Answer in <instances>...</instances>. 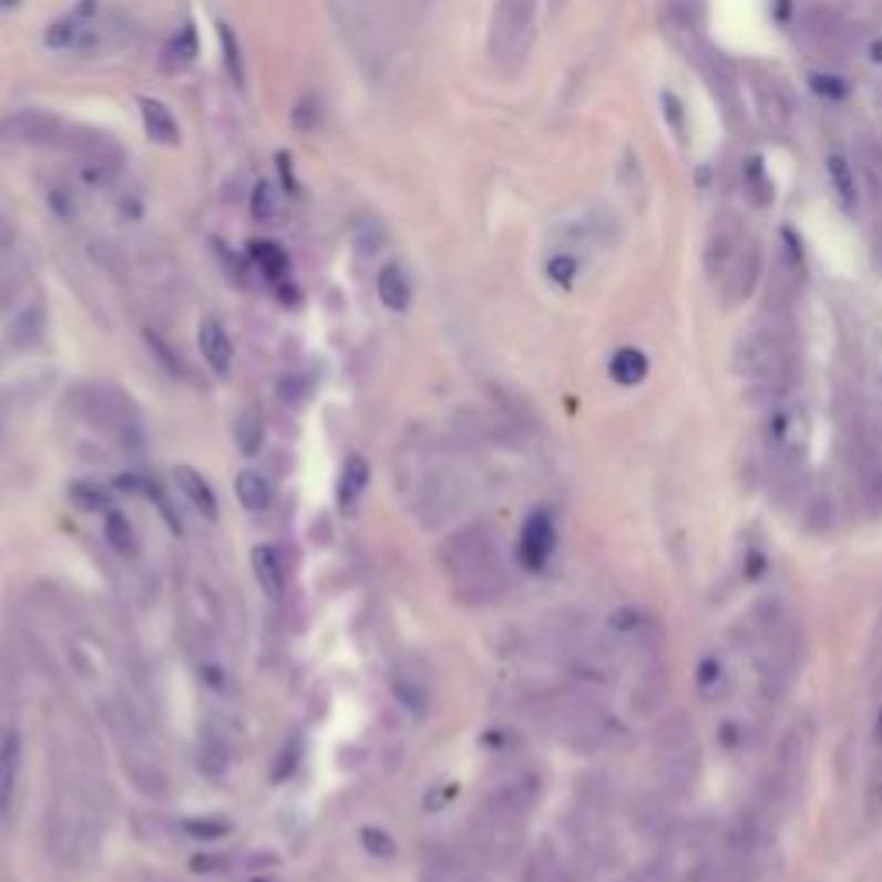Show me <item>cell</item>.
Wrapping results in <instances>:
<instances>
[{
	"mask_svg": "<svg viewBox=\"0 0 882 882\" xmlns=\"http://www.w3.org/2000/svg\"><path fill=\"white\" fill-rule=\"evenodd\" d=\"M745 648L759 676L766 697H782L793 686L800 662H803V638L797 614L786 607L779 596H766L751 607L745 621Z\"/></svg>",
	"mask_w": 882,
	"mask_h": 882,
	"instance_id": "1",
	"label": "cell"
},
{
	"mask_svg": "<svg viewBox=\"0 0 882 882\" xmlns=\"http://www.w3.org/2000/svg\"><path fill=\"white\" fill-rule=\"evenodd\" d=\"M735 372L751 387V393L769 407L790 397L797 380V349L779 318H769L745 331L735 345Z\"/></svg>",
	"mask_w": 882,
	"mask_h": 882,
	"instance_id": "2",
	"label": "cell"
},
{
	"mask_svg": "<svg viewBox=\"0 0 882 882\" xmlns=\"http://www.w3.org/2000/svg\"><path fill=\"white\" fill-rule=\"evenodd\" d=\"M700 772V751L693 741V724L683 714H673L655 731V776L666 793L693 790Z\"/></svg>",
	"mask_w": 882,
	"mask_h": 882,
	"instance_id": "3",
	"label": "cell"
},
{
	"mask_svg": "<svg viewBox=\"0 0 882 882\" xmlns=\"http://www.w3.org/2000/svg\"><path fill=\"white\" fill-rule=\"evenodd\" d=\"M810 449V418L803 403L786 397L769 407L766 418V455L776 476H793Z\"/></svg>",
	"mask_w": 882,
	"mask_h": 882,
	"instance_id": "4",
	"label": "cell"
},
{
	"mask_svg": "<svg viewBox=\"0 0 882 882\" xmlns=\"http://www.w3.org/2000/svg\"><path fill=\"white\" fill-rule=\"evenodd\" d=\"M534 14L539 0H500L490 31V52L503 73H517L534 42Z\"/></svg>",
	"mask_w": 882,
	"mask_h": 882,
	"instance_id": "5",
	"label": "cell"
},
{
	"mask_svg": "<svg viewBox=\"0 0 882 882\" xmlns=\"http://www.w3.org/2000/svg\"><path fill=\"white\" fill-rule=\"evenodd\" d=\"M104 18H107V4L104 0H76V4L55 18L45 28V45L55 52H86L98 49L101 35H104Z\"/></svg>",
	"mask_w": 882,
	"mask_h": 882,
	"instance_id": "6",
	"label": "cell"
},
{
	"mask_svg": "<svg viewBox=\"0 0 882 882\" xmlns=\"http://www.w3.org/2000/svg\"><path fill=\"white\" fill-rule=\"evenodd\" d=\"M83 407L90 411L93 421H101L104 428L117 431V438L124 441V445H142V414H139V407L132 403L129 393H121L117 387L111 383H93L83 390Z\"/></svg>",
	"mask_w": 882,
	"mask_h": 882,
	"instance_id": "7",
	"label": "cell"
},
{
	"mask_svg": "<svg viewBox=\"0 0 882 882\" xmlns=\"http://www.w3.org/2000/svg\"><path fill=\"white\" fill-rule=\"evenodd\" d=\"M621 228H617V217L607 211V207H580L576 214L570 217H558L552 225V238L558 242V248H589V245H611L617 242Z\"/></svg>",
	"mask_w": 882,
	"mask_h": 882,
	"instance_id": "8",
	"label": "cell"
},
{
	"mask_svg": "<svg viewBox=\"0 0 882 882\" xmlns=\"http://www.w3.org/2000/svg\"><path fill=\"white\" fill-rule=\"evenodd\" d=\"M759 279H762V245L755 235H748V242L738 248V256L728 263V269L714 279L724 307L745 304L755 294V287H759Z\"/></svg>",
	"mask_w": 882,
	"mask_h": 882,
	"instance_id": "9",
	"label": "cell"
},
{
	"mask_svg": "<svg viewBox=\"0 0 882 882\" xmlns=\"http://www.w3.org/2000/svg\"><path fill=\"white\" fill-rule=\"evenodd\" d=\"M751 104L755 117L772 139H786L793 129V101L786 86L769 73H751Z\"/></svg>",
	"mask_w": 882,
	"mask_h": 882,
	"instance_id": "10",
	"label": "cell"
},
{
	"mask_svg": "<svg viewBox=\"0 0 882 882\" xmlns=\"http://www.w3.org/2000/svg\"><path fill=\"white\" fill-rule=\"evenodd\" d=\"M607 642L617 655H655L662 645V632L655 617L642 611H617L607 621Z\"/></svg>",
	"mask_w": 882,
	"mask_h": 882,
	"instance_id": "11",
	"label": "cell"
},
{
	"mask_svg": "<svg viewBox=\"0 0 882 882\" xmlns=\"http://www.w3.org/2000/svg\"><path fill=\"white\" fill-rule=\"evenodd\" d=\"M62 139V121L52 111L28 107L11 117L0 121V145L18 148V145H52Z\"/></svg>",
	"mask_w": 882,
	"mask_h": 882,
	"instance_id": "12",
	"label": "cell"
},
{
	"mask_svg": "<svg viewBox=\"0 0 882 882\" xmlns=\"http://www.w3.org/2000/svg\"><path fill=\"white\" fill-rule=\"evenodd\" d=\"M76 163H80V176L90 186L104 191V186H111L117 180V173L124 166V155H121V148L107 135L86 132V139L76 142Z\"/></svg>",
	"mask_w": 882,
	"mask_h": 882,
	"instance_id": "13",
	"label": "cell"
},
{
	"mask_svg": "<svg viewBox=\"0 0 882 882\" xmlns=\"http://www.w3.org/2000/svg\"><path fill=\"white\" fill-rule=\"evenodd\" d=\"M748 228H745V221L738 214H717L714 217V225L707 232V248H704V269L710 279H717L724 269H728V263L738 256V248L748 242Z\"/></svg>",
	"mask_w": 882,
	"mask_h": 882,
	"instance_id": "14",
	"label": "cell"
},
{
	"mask_svg": "<svg viewBox=\"0 0 882 882\" xmlns=\"http://www.w3.org/2000/svg\"><path fill=\"white\" fill-rule=\"evenodd\" d=\"M552 552H555V521H552L548 511H534L524 521V527H521L517 558H521L524 570L539 573V570H545V565H548Z\"/></svg>",
	"mask_w": 882,
	"mask_h": 882,
	"instance_id": "15",
	"label": "cell"
},
{
	"mask_svg": "<svg viewBox=\"0 0 882 882\" xmlns=\"http://www.w3.org/2000/svg\"><path fill=\"white\" fill-rule=\"evenodd\" d=\"M738 686V676H735V666L731 658L724 652H710L700 658L697 666V693L707 700V704H724L735 693Z\"/></svg>",
	"mask_w": 882,
	"mask_h": 882,
	"instance_id": "16",
	"label": "cell"
},
{
	"mask_svg": "<svg viewBox=\"0 0 882 882\" xmlns=\"http://www.w3.org/2000/svg\"><path fill=\"white\" fill-rule=\"evenodd\" d=\"M173 483L180 486V493H183L186 500H191V507H194L201 517L217 521L221 503H217V493H214L211 480L204 476L201 469H194V465H176V469H173Z\"/></svg>",
	"mask_w": 882,
	"mask_h": 882,
	"instance_id": "17",
	"label": "cell"
},
{
	"mask_svg": "<svg viewBox=\"0 0 882 882\" xmlns=\"http://www.w3.org/2000/svg\"><path fill=\"white\" fill-rule=\"evenodd\" d=\"M824 173H828V186H831L834 204L844 214H855L859 211V176H855L852 160H848L844 152H831L824 160Z\"/></svg>",
	"mask_w": 882,
	"mask_h": 882,
	"instance_id": "18",
	"label": "cell"
},
{
	"mask_svg": "<svg viewBox=\"0 0 882 882\" xmlns=\"http://www.w3.org/2000/svg\"><path fill=\"white\" fill-rule=\"evenodd\" d=\"M872 766H869V782H865V810L872 821H882V683L875 693V710H872Z\"/></svg>",
	"mask_w": 882,
	"mask_h": 882,
	"instance_id": "19",
	"label": "cell"
},
{
	"mask_svg": "<svg viewBox=\"0 0 882 882\" xmlns=\"http://www.w3.org/2000/svg\"><path fill=\"white\" fill-rule=\"evenodd\" d=\"M197 341H201V356L204 362L217 372V376H228L232 369V359H235V345H232V335L225 331L217 318H204L201 321V331H197Z\"/></svg>",
	"mask_w": 882,
	"mask_h": 882,
	"instance_id": "20",
	"label": "cell"
},
{
	"mask_svg": "<svg viewBox=\"0 0 882 882\" xmlns=\"http://www.w3.org/2000/svg\"><path fill=\"white\" fill-rule=\"evenodd\" d=\"M252 573H256V583L263 586V593L279 601L283 589H287V565H283V555L276 545H259L252 552Z\"/></svg>",
	"mask_w": 882,
	"mask_h": 882,
	"instance_id": "21",
	"label": "cell"
},
{
	"mask_svg": "<svg viewBox=\"0 0 882 882\" xmlns=\"http://www.w3.org/2000/svg\"><path fill=\"white\" fill-rule=\"evenodd\" d=\"M18 772H21V735L8 728L0 731V810H8L14 800Z\"/></svg>",
	"mask_w": 882,
	"mask_h": 882,
	"instance_id": "22",
	"label": "cell"
},
{
	"mask_svg": "<svg viewBox=\"0 0 882 882\" xmlns=\"http://www.w3.org/2000/svg\"><path fill=\"white\" fill-rule=\"evenodd\" d=\"M142 124H145V135L160 145H176L180 142V124L173 117V111L163 104V101H152V98H142Z\"/></svg>",
	"mask_w": 882,
	"mask_h": 882,
	"instance_id": "23",
	"label": "cell"
},
{
	"mask_svg": "<svg viewBox=\"0 0 882 882\" xmlns=\"http://www.w3.org/2000/svg\"><path fill=\"white\" fill-rule=\"evenodd\" d=\"M235 493H238V503L248 514H263V511H269V503H273V483L256 469H242L238 472V476H235Z\"/></svg>",
	"mask_w": 882,
	"mask_h": 882,
	"instance_id": "24",
	"label": "cell"
},
{
	"mask_svg": "<svg viewBox=\"0 0 882 882\" xmlns=\"http://www.w3.org/2000/svg\"><path fill=\"white\" fill-rule=\"evenodd\" d=\"M366 486H369V462L362 455H349V462H345L341 476H338V503H341V511L352 514L359 507Z\"/></svg>",
	"mask_w": 882,
	"mask_h": 882,
	"instance_id": "25",
	"label": "cell"
},
{
	"mask_svg": "<svg viewBox=\"0 0 882 882\" xmlns=\"http://www.w3.org/2000/svg\"><path fill=\"white\" fill-rule=\"evenodd\" d=\"M114 496L117 490L107 483H93V480H76L70 486V500L83 514H111L114 511Z\"/></svg>",
	"mask_w": 882,
	"mask_h": 882,
	"instance_id": "26",
	"label": "cell"
},
{
	"mask_svg": "<svg viewBox=\"0 0 882 882\" xmlns=\"http://www.w3.org/2000/svg\"><path fill=\"white\" fill-rule=\"evenodd\" d=\"M235 445H238V452L242 455H256L259 449H263V441H266V418H263V411L259 407H245V411L235 418Z\"/></svg>",
	"mask_w": 882,
	"mask_h": 882,
	"instance_id": "27",
	"label": "cell"
},
{
	"mask_svg": "<svg viewBox=\"0 0 882 882\" xmlns=\"http://www.w3.org/2000/svg\"><path fill=\"white\" fill-rule=\"evenodd\" d=\"M104 539L107 545L121 555V558H139V534L135 524L124 511H111L104 514Z\"/></svg>",
	"mask_w": 882,
	"mask_h": 882,
	"instance_id": "28",
	"label": "cell"
},
{
	"mask_svg": "<svg viewBox=\"0 0 882 882\" xmlns=\"http://www.w3.org/2000/svg\"><path fill=\"white\" fill-rule=\"evenodd\" d=\"M376 294H380L383 307L407 310L411 307V279H407V273L400 266H387V269H380V276H376Z\"/></svg>",
	"mask_w": 882,
	"mask_h": 882,
	"instance_id": "29",
	"label": "cell"
},
{
	"mask_svg": "<svg viewBox=\"0 0 882 882\" xmlns=\"http://www.w3.org/2000/svg\"><path fill=\"white\" fill-rule=\"evenodd\" d=\"M349 235H352V245L362 252V256H376V252H383V245H387V225L376 214L352 217Z\"/></svg>",
	"mask_w": 882,
	"mask_h": 882,
	"instance_id": "30",
	"label": "cell"
},
{
	"mask_svg": "<svg viewBox=\"0 0 882 882\" xmlns=\"http://www.w3.org/2000/svg\"><path fill=\"white\" fill-rule=\"evenodd\" d=\"M648 376V359L638 349H617L611 359V380L621 387H635Z\"/></svg>",
	"mask_w": 882,
	"mask_h": 882,
	"instance_id": "31",
	"label": "cell"
},
{
	"mask_svg": "<svg viewBox=\"0 0 882 882\" xmlns=\"http://www.w3.org/2000/svg\"><path fill=\"white\" fill-rule=\"evenodd\" d=\"M166 66L170 70H186L191 66V62L201 55V39H197V28L194 24H183L176 35L170 39V45H166Z\"/></svg>",
	"mask_w": 882,
	"mask_h": 882,
	"instance_id": "32",
	"label": "cell"
},
{
	"mask_svg": "<svg viewBox=\"0 0 882 882\" xmlns=\"http://www.w3.org/2000/svg\"><path fill=\"white\" fill-rule=\"evenodd\" d=\"M252 259H256L259 273L273 283H283L290 273V259H287V252H283L276 242H256L252 245Z\"/></svg>",
	"mask_w": 882,
	"mask_h": 882,
	"instance_id": "33",
	"label": "cell"
},
{
	"mask_svg": "<svg viewBox=\"0 0 882 882\" xmlns=\"http://www.w3.org/2000/svg\"><path fill=\"white\" fill-rule=\"evenodd\" d=\"M393 693L400 697V704H403V707H411L418 717L428 710V686H424L418 676L407 673V669H397V673H393Z\"/></svg>",
	"mask_w": 882,
	"mask_h": 882,
	"instance_id": "34",
	"label": "cell"
},
{
	"mask_svg": "<svg viewBox=\"0 0 882 882\" xmlns=\"http://www.w3.org/2000/svg\"><path fill=\"white\" fill-rule=\"evenodd\" d=\"M283 214V194H279V186L263 180L256 186V194H252V217L256 221H266V225H276Z\"/></svg>",
	"mask_w": 882,
	"mask_h": 882,
	"instance_id": "35",
	"label": "cell"
},
{
	"mask_svg": "<svg viewBox=\"0 0 882 882\" xmlns=\"http://www.w3.org/2000/svg\"><path fill=\"white\" fill-rule=\"evenodd\" d=\"M217 39H221V52H225V70L232 76L235 86H245V59H242V45L238 35L228 24H217Z\"/></svg>",
	"mask_w": 882,
	"mask_h": 882,
	"instance_id": "36",
	"label": "cell"
},
{
	"mask_svg": "<svg viewBox=\"0 0 882 882\" xmlns=\"http://www.w3.org/2000/svg\"><path fill=\"white\" fill-rule=\"evenodd\" d=\"M545 273H548V279L555 283V287H565V290H570L573 283H576V276H580V259H576V252H570V248L552 252V259L545 263Z\"/></svg>",
	"mask_w": 882,
	"mask_h": 882,
	"instance_id": "37",
	"label": "cell"
},
{
	"mask_svg": "<svg viewBox=\"0 0 882 882\" xmlns=\"http://www.w3.org/2000/svg\"><path fill=\"white\" fill-rule=\"evenodd\" d=\"M745 191H748L751 204H759V207H766L772 201V180L766 176L762 160H748L745 163Z\"/></svg>",
	"mask_w": 882,
	"mask_h": 882,
	"instance_id": "38",
	"label": "cell"
},
{
	"mask_svg": "<svg viewBox=\"0 0 882 882\" xmlns=\"http://www.w3.org/2000/svg\"><path fill=\"white\" fill-rule=\"evenodd\" d=\"M183 831L191 834L194 841H221V838L232 834V824L228 821H217V817H186Z\"/></svg>",
	"mask_w": 882,
	"mask_h": 882,
	"instance_id": "39",
	"label": "cell"
},
{
	"mask_svg": "<svg viewBox=\"0 0 882 882\" xmlns=\"http://www.w3.org/2000/svg\"><path fill=\"white\" fill-rule=\"evenodd\" d=\"M145 341H148V352H152L155 359H160V366H163L170 376H183V372H186L183 359L173 352V345H170L166 338H160V335H155V331L148 328V331H145Z\"/></svg>",
	"mask_w": 882,
	"mask_h": 882,
	"instance_id": "40",
	"label": "cell"
},
{
	"mask_svg": "<svg viewBox=\"0 0 882 882\" xmlns=\"http://www.w3.org/2000/svg\"><path fill=\"white\" fill-rule=\"evenodd\" d=\"M359 838H362V848H366V852L376 855V859H393V855H397L393 838H390L387 831H380V828H362Z\"/></svg>",
	"mask_w": 882,
	"mask_h": 882,
	"instance_id": "41",
	"label": "cell"
},
{
	"mask_svg": "<svg viewBox=\"0 0 882 882\" xmlns=\"http://www.w3.org/2000/svg\"><path fill=\"white\" fill-rule=\"evenodd\" d=\"M810 86H813L817 93H821L824 101H831V104L848 98V83H844L841 76H831V73H813V76H810Z\"/></svg>",
	"mask_w": 882,
	"mask_h": 882,
	"instance_id": "42",
	"label": "cell"
},
{
	"mask_svg": "<svg viewBox=\"0 0 882 882\" xmlns=\"http://www.w3.org/2000/svg\"><path fill=\"white\" fill-rule=\"evenodd\" d=\"M290 121H294V129H300V132H314V129H318V121H321V104L314 98H304L290 111Z\"/></svg>",
	"mask_w": 882,
	"mask_h": 882,
	"instance_id": "43",
	"label": "cell"
},
{
	"mask_svg": "<svg viewBox=\"0 0 882 882\" xmlns=\"http://www.w3.org/2000/svg\"><path fill=\"white\" fill-rule=\"evenodd\" d=\"M720 738H724V745H728L731 751H745L748 748V738H751V728L745 720H728L720 728Z\"/></svg>",
	"mask_w": 882,
	"mask_h": 882,
	"instance_id": "44",
	"label": "cell"
},
{
	"mask_svg": "<svg viewBox=\"0 0 882 882\" xmlns=\"http://www.w3.org/2000/svg\"><path fill=\"white\" fill-rule=\"evenodd\" d=\"M859 55H862L865 66H872L875 73H882V31H872V35L862 39Z\"/></svg>",
	"mask_w": 882,
	"mask_h": 882,
	"instance_id": "45",
	"label": "cell"
},
{
	"mask_svg": "<svg viewBox=\"0 0 882 882\" xmlns=\"http://www.w3.org/2000/svg\"><path fill=\"white\" fill-rule=\"evenodd\" d=\"M297 762H300V741H294V745L283 748V755H279V766L273 769V782H283V779H287V776L297 769Z\"/></svg>",
	"mask_w": 882,
	"mask_h": 882,
	"instance_id": "46",
	"label": "cell"
},
{
	"mask_svg": "<svg viewBox=\"0 0 882 882\" xmlns=\"http://www.w3.org/2000/svg\"><path fill=\"white\" fill-rule=\"evenodd\" d=\"M279 397H283V403H304V380H300V376L283 380L279 383Z\"/></svg>",
	"mask_w": 882,
	"mask_h": 882,
	"instance_id": "47",
	"label": "cell"
},
{
	"mask_svg": "<svg viewBox=\"0 0 882 882\" xmlns=\"http://www.w3.org/2000/svg\"><path fill=\"white\" fill-rule=\"evenodd\" d=\"M11 4H18V0H0V8H11Z\"/></svg>",
	"mask_w": 882,
	"mask_h": 882,
	"instance_id": "48",
	"label": "cell"
}]
</instances>
